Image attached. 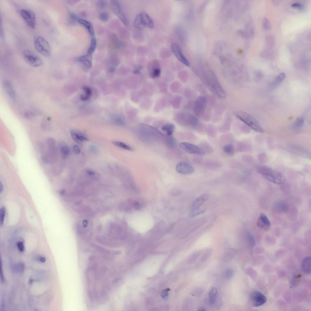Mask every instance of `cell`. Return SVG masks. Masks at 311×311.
I'll return each mask as SVG.
<instances>
[{"mask_svg":"<svg viewBox=\"0 0 311 311\" xmlns=\"http://www.w3.org/2000/svg\"><path fill=\"white\" fill-rule=\"evenodd\" d=\"M89 149L92 153L93 154H96L97 153V148L94 146H90Z\"/></svg>","mask_w":311,"mask_h":311,"instance_id":"7dc6e473","label":"cell"},{"mask_svg":"<svg viewBox=\"0 0 311 311\" xmlns=\"http://www.w3.org/2000/svg\"><path fill=\"white\" fill-rule=\"evenodd\" d=\"M165 144L168 148L172 149L175 147L176 141L175 138L172 136H168L166 139Z\"/></svg>","mask_w":311,"mask_h":311,"instance_id":"4316f807","label":"cell"},{"mask_svg":"<svg viewBox=\"0 0 311 311\" xmlns=\"http://www.w3.org/2000/svg\"><path fill=\"white\" fill-rule=\"evenodd\" d=\"M5 214V209L4 208H2L0 212V224L1 226L3 224Z\"/></svg>","mask_w":311,"mask_h":311,"instance_id":"f35d334b","label":"cell"},{"mask_svg":"<svg viewBox=\"0 0 311 311\" xmlns=\"http://www.w3.org/2000/svg\"><path fill=\"white\" fill-rule=\"evenodd\" d=\"M207 132L209 136L213 137L216 134V130L213 126L210 125L208 126L207 129Z\"/></svg>","mask_w":311,"mask_h":311,"instance_id":"8d00e7d4","label":"cell"},{"mask_svg":"<svg viewBox=\"0 0 311 311\" xmlns=\"http://www.w3.org/2000/svg\"><path fill=\"white\" fill-rule=\"evenodd\" d=\"M97 5L100 9H104L106 7L107 3L106 1H98Z\"/></svg>","mask_w":311,"mask_h":311,"instance_id":"ee69618b","label":"cell"},{"mask_svg":"<svg viewBox=\"0 0 311 311\" xmlns=\"http://www.w3.org/2000/svg\"><path fill=\"white\" fill-rule=\"evenodd\" d=\"M87 173L88 175H95V173L93 172V171L90 170H87Z\"/></svg>","mask_w":311,"mask_h":311,"instance_id":"f5cc1de1","label":"cell"},{"mask_svg":"<svg viewBox=\"0 0 311 311\" xmlns=\"http://www.w3.org/2000/svg\"><path fill=\"white\" fill-rule=\"evenodd\" d=\"M258 171L264 178L272 183L282 184L285 181V177L281 172L270 167L265 166H259L258 168Z\"/></svg>","mask_w":311,"mask_h":311,"instance_id":"6da1fadb","label":"cell"},{"mask_svg":"<svg viewBox=\"0 0 311 311\" xmlns=\"http://www.w3.org/2000/svg\"><path fill=\"white\" fill-rule=\"evenodd\" d=\"M112 8L114 13L122 23L125 25L128 24V19L123 10L120 4L119 1H111Z\"/></svg>","mask_w":311,"mask_h":311,"instance_id":"8fae6325","label":"cell"},{"mask_svg":"<svg viewBox=\"0 0 311 311\" xmlns=\"http://www.w3.org/2000/svg\"><path fill=\"white\" fill-rule=\"evenodd\" d=\"M73 151L74 153L78 154H79L81 152V150L77 145L73 146Z\"/></svg>","mask_w":311,"mask_h":311,"instance_id":"f6af8a7d","label":"cell"},{"mask_svg":"<svg viewBox=\"0 0 311 311\" xmlns=\"http://www.w3.org/2000/svg\"><path fill=\"white\" fill-rule=\"evenodd\" d=\"M208 99L204 97H200L194 103L193 111L195 116L200 117L204 115L207 104Z\"/></svg>","mask_w":311,"mask_h":311,"instance_id":"52a82bcc","label":"cell"},{"mask_svg":"<svg viewBox=\"0 0 311 311\" xmlns=\"http://www.w3.org/2000/svg\"><path fill=\"white\" fill-rule=\"evenodd\" d=\"M292 6L293 8L299 9H302L303 8V6L302 5L298 3H294L292 5Z\"/></svg>","mask_w":311,"mask_h":311,"instance_id":"c3c4849f","label":"cell"},{"mask_svg":"<svg viewBox=\"0 0 311 311\" xmlns=\"http://www.w3.org/2000/svg\"><path fill=\"white\" fill-rule=\"evenodd\" d=\"M233 274V272L232 269H228L226 270L224 274V277L225 280H230L232 277Z\"/></svg>","mask_w":311,"mask_h":311,"instance_id":"ab89813d","label":"cell"},{"mask_svg":"<svg viewBox=\"0 0 311 311\" xmlns=\"http://www.w3.org/2000/svg\"><path fill=\"white\" fill-rule=\"evenodd\" d=\"M181 148L187 153L199 155H204L205 153L199 147L194 144L186 142L180 144Z\"/></svg>","mask_w":311,"mask_h":311,"instance_id":"9c48e42d","label":"cell"},{"mask_svg":"<svg viewBox=\"0 0 311 311\" xmlns=\"http://www.w3.org/2000/svg\"><path fill=\"white\" fill-rule=\"evenodd\" d=\"M217 294V290L215 287L212 288L209 293V302L211 305L214 302Z\"/></svg>","mask_w":311,"mask_h":311,"instance_id":"cb8c5ba5","label":"cell"},{"mask_svg":"<svg viewBox=\"0 0 311 311\" xmlns=\"http://www.w3.org/2000/svg\"><path fill=\"white\" fill-rule=\"evenodd\" d=\"M71 135L72 138L76 141H89V139L79 131L72 130L71 131Z\"/></svg>","mask_w":311,"mask_h":311,"instance_id":"ac0fdd59","label":"cell"},{"mask_svg":"<svg viewBox=\"0 0 311 311\" xmlns=\"http://www.w3.org/2000/svg\"><path fill=\"white\" fill-rule=\"evenodd\" d=\"M262 25L263 29L265 30H269L271 28L270 23L267 18L265 17L263 19Z\"/></svg>","mask_w":311,"mask_h":311,"instance_id":"e575fe53","label":"cell"},{"mask_svg":"<svg viewBox=\"0 0 311 311\" xmlns=\"http://www.w3.org/2000/svg\"><path fill=\"white\" fill-rule=\"evenodd\" d=\"M77 22L84 27L91 36H94V30L92 25L90 22L85 20L79 19Z\"/></svg>","mask_w":311,"mask_h":311,"instance_id":"e0dca14e","label":"cell"},{"mask_svg":"<svg viewBox=\"0 0 311 311\" xmlns=\"http://www.w3.org/2000/svg\"><path fill=\"white\" fill-rule=\"evenodd\" d=\"M257 225L259 228L266 231L269 230L271 226L269 220L265 215L263 213L260 215L257 221Z\"/></svg>","mask_w":311,"mask_h":311,"instance_id":"9a60e30c","label":"cell"},{"mask_svg":"<svg viewBox=\"0 0 311 311\" xmlns=\"http://www.w3.org/2000/svg\"><path fill=\"white\" fill-rule=\"evenodd\" d=\"M302 269L305 273L309 274H311V257H308L305 258L302 263Z\"/></svg>","mask_w":311,"mask_h":311,"instance_id":"d6986e66","label":"cell"},{"mask_svg":"<svg viewBox=\"0 0 311 311\" xmlns=\"http://www.w3.org/2000/svg\"><path fill=\"white\" fill-rule=\"evenodd\" d=\"M247 236L251 246L252 247L254 246L256 244V241L252 234L248 232L247 233Z\"/></svg>","mask_w":311,"mask_h":311,"instance_id":"74e56055","label":"cell"},{"mask_svg":"<svg viewBox=\"0 0 311 311\" xmlns=\"http://www.w3.org/2000/svg\"><path fill=\"white\" fill-rule=\"evenodd\" d=\"M200 147L204 151L205 154L206 153L211 154L213 151L212 148L211 146L206 143L203 142L201 143Z\"/></svg>","mask_w":311,"mask_h":311,"instance_id":"4dcf8cb0","label":"cell"},{"mask_svg":"<svg viewBox=\"0 0 311 311\" xmlns=\"http://www.w3.org/2000/svg\"><path fill=\"white\" fill-rule=\"evenodd\" d=\"M35 47L37 51L46 57H49L50 54L51 49L49 43L43 37L39 36L36 37L34 40Z\"/></svg>","mask_w":311,"mask_h":311,"instance_id":"5b68a950","label":"cell"},{"mask_svg":"<svg viewBox=\"0 0 311 311\" xmlns=\"http://www.w3.org/2000/svg\"><path fill=\"white\" fill-rule=\"evenodd\" d=\"M250 299L254 307H258L264 304L267 301L265 296L260 292H252L250 295Z\"/></svg>","mask_w":311,"mask_h":311,"instance_id":"7c38bea8","label":"cell"},{"mask_svg":"<svg viewBox=\"0 0 311 311\" xmlns=\"http://www.w3.org/2000/svg\"><path fill=\"white\" fill-rule=\"evenodd\" d=\"M223 150L227 154L233 156L235 153V149L234 146L232 144H228L224 146Z\"/></svg>","mask_w":311,"mask_h":311,"instance_id":"484cf974","label":"cell"},{"mask_svg":"<svg viewBox=\"0 0 311 311\" xmlns=\"http://www.w3.org/2000/svg\"><path fill=\"white\" fill-rule=\"evenodd\" d=\"M17 246L19 250L22 252L24 251V247L23 242H18L17 243Z\"/></svg>","mask_w":311,"mask_h":311,"instance_id":"bcb514c9","label":"cell"},{"mask_svg":"<svg viewBox=\"0 0 311 311\" xmlns=\"http://www.w3.org/2000/svg\"><path fill=\"white\" fill-rule=\"evenodd\" d=\"M84 93L81 95L80 98L82 101H85L89 99L92 96V91L91 88L87 86H84L82 87Z\"/></svg>","mask_w":311,"mask_h":311,"instance_id":"ffe728a7","label":"cell"},{"mask_svg":"<svg viewBox=\"0 0 311 311\" xmlns=\"http://www.w3.org/2000/svg\"><path fill=\"white\" fill-rule=\"evenodd\" d=\"M204 210L200 208L193 209L190 212L189 216L190 217L193 218L200 214L203 213Z\"/></svg>","mask_w":311,"mask_h":311,"instance_id":"d6a6232c","label":"cell"},{"mask_svg":"<svg viewBox=\"0 0 311 311\" xmlns=\"http://www.w3.org/2000/svg\"><path fill=\"white\" fill-rule=\"evenodd\" d=\"M4 87L6 92L9 96L12 98H14L15 97V94L11 84L8 82H5L4 84Z\"/></svg>","mask_w":311,"mask_h":311,"instance_id":"d4e9b609","label":"cell"},{"mask_svg":"<svg viewBox=\"0 0 311 311\" xmlns=\"http://www.w3.org/2000/svg\"><path fill=\"white\" fill-rule=\"evenodd\" d=\"M76 61L80 63L84 70L88 71L91 69L92 66V55L87 54L85 55L77 57Z\"/></svg>","mask_w":311,"mask_h":311,"instance_id":"5bb4252c","label":"cell"},{"mask_svg":"<svg viewBox=\"0 0 311 311\" xmlns=\"http://www.w3.org/2000/svg\"><path fill=\"white\" fill-rule=\"evenodd\" d=\"M176 170L178 172L185 175L192 174L194 171V167L191 164L184 161H181L177 164Z\"/></svg>","mask_w":311,"mask_h":311,"instance_id":"4fadbf2b","label":"cell"},{"mask_svg":"<svg viewBox=\"0 0 311 311\" xmlns=\"http://www.w3.org/2000/svg\"><path fill=\"white\" fill-rule=\"evenodd\" d=\"M206 86L216 96L221 99H225L226 93L221 85L217 76L212 71L206 74Z\"/></svg>","mask_w":311,"mask_h":311,"instance_id":"7a4b0ae2","label":"cell"},{"mask_svg":"<svg viewBox=\"0 0 311 311\" xmlns=\"http://www.w3.org/2000/svg\"><path fill=\"white\" fill-rule=\"evenodd\" d=\"M199 310L205 311V310H204L203 308H201L200 310Z\"/></svg>","mask_w":311,"mask_h":311,"instance_id":"9f6ffc18","label":"cell"},{"mask_svg":"<svg viewBox=\"0 0 311 311\" xmlns=\"http://www.w3.org/2000/svg\"><path fill=\"white\" fill-rule=\"evenodd\" d=\"M0 26H1V28H0V29H1V36L2 39H4V30L3 28V27H2V21L1 19V25H0Z\"/></svg>","mask_w":311,"mask_h":311,"instance_id":"681fc988","label":"cell"},{"mask_svg":"<svg viewBox=\"0 0 311 311\" xmlns=\"http://www.w3.org/2000/svg\"><path fill=\"white\" fill-rule=\"evenodd\" d=\"M97 46V40L96 39L93 37L92 39L90 46L88 49L87 54L92 55L96 49Z\"/></svg>","mask_w":311,"mask_h":311,"instance_id":"f1b7e54d","label":"cell"},{"mask_svg":"<svg viewBox=\"0 0 311 311\" xmlns=\"http://www.w3.org/2000/svg\"><path fill=\"white\" fill-rule=\"evenodd\" d=\"M134 206L137 209H139L141 207V205L137 202H135L134 203Z\"/></svg>","mask_w":311,"mask_h":311,"instance_id":"f907efd6","label":"cell"},{"mask_svg":"<svg viewBox=\"0 0 311 311\" xmlns=\"http://www.w3.org/2000/svg\"><path fill=\"white\" fill-rule=\"evenodd\" d=\"M39 260L40 262L41 263H44L46 261V259L45 258L43 257H40L39 258Z\"/></svg>","mask_w":311,"mask_h":311,"instance_id":"db71d44e","label":"cell"},{"mask_svg":"<svg viewBox=\"0 0 311 311\" xmlns=\"http://www.w3.org/2000/svg\"><path fill=\"white\" fill-rule=\"evenodd\" d=\"M2 263H1V279L2 282H4V277H3V272H2Z\"/></svg>","mask_w":311,"mask_h":311,"instance_id":"816d5d0a","label":"cell"},{"mask_svg":"<svg viewBox=\"0 0 311 311\" xmlns=\"http://www.w3.org/2000/svg\"><path fill=\"white\" fill-rule=\"evenodd\" d=\"M304 123V119L301 117L298 118L293 125V128L298 129L302 127Z\"/></svg>","mask_w":311,"mask_h":311,"instance_id":"1f68e13d","label":"cell"},{"mask_svg":"<svg viewBox=\"0 0 311 311\" xmlns=\"http://www.w3.org/2000/svg\"><path fill=\"white\" fill-rule=\"evenodd\" d=\"M69 21L71 22H74L78 21L79 18L75 14L71 12L69 15Z\"/></svg>","mask_w":311,"mask_h":311,"instance_id":"b9f144b4","label":"cell"},{"mask_svg":"<svg viewBox=\"0 0 311 311\" xmlns=\"http://www.w3.org/2000/svg\"><path fill=\"white\" fill-rule=\"evenodd\" d=\"M3 190V186L1 182V184H0V193H1L2 192Z\"/></svg>","mask_w":311,"mask_h":311,"instance_id":"11a10c76","label":"cell"},{"mask_svg":"<svg viewBox=\"0 0 311 311\" xmlns=\"http://www.w3.org/2000/svg\"><path fill=\"white\" fill-rule=\"evenodd\" d=\"M171 49L178 59L184 65L188 67L190 66L189 62L184 55L182 48L178 44L175 43H172L171 47Z\"/></svg>","mask_w":311,"mask_h":311,"instance_id":"30bf717a","label":"cell"},{"mask_svg":"<svg viewBox=\"0 0 311 311\" xmlns=\"http://www.w3.org/2000/svg\"><path fill=\"white\" fill-rule=\"evenodd\" d=\"M175 129V126L172 123H167L163 126L162 127V130L165 132L168 136H172Z\"/></svg>","mask_w":311,"mask_h":311,"instance_id":"7402d4cb","label":"cell"},{"mask_svg":"<svg viewBox=\"0 0 311 311\" xmlns=\"http://www.w3.org/2000/svg\"><path fill=\"white\" fill-rule=\"evenodd\" d=\"M134 22L137 26L144 29L145 27L152 29L154 28V23L150 16L144 12H141L136 16Z\"/></svg>","mask_w":311,"mask_h":311,"instance_id":"277c9868","label":"cell"},{"mask_svg":"<svg viewBox=\"0 0 311 311\" xmlns=\"http://www.w3.org/2000/svg\"><path fill=\"white\" fill-rule=\"evenodd\" d=\"M161 74V71L159 68H156L153 70L151 73V77L153 78L159 77Z\"/></svg>","mask_w":311,"mask_h":311,"instance_id":"60d3db41","label":"cell"},{"mask_svg":"<svg viewBox=\"0 0 311 311\" xmlns=\"http://www.w3.org/2000/svg\"><path fill=\"white\" fill-rule=\"evenodd\" d=\"M265 41L266 43L269 46L272 47L274 46L275 42L274 39L272 36L268 35L266 36Z\"/></svg>","mask_w":311,"mask_h":311,"instance_id":"d590c367","label":"cell"},{"mask_svg":"<svg viewBox=\"0 0 311 311\" xmlns=\"http://www.w3.org/2000/svg\"><path fill=\"white\" fill-rule=\"evenodd\" d=\"M112 119L113 121L118 124L123 125L125 123V120L121 116L114 115L112 116Z\"/></svg>","mask_w":311,"mask_h":311,"instance_id":"f546056e","label":"cell"},{"mask_svg":"<svg viewBox=\"0 0 311 311\" xmlns=\"http://www.w3.org/2000/svg\"><path fill=\"white\" fill-rule=\"evenodd\" d=\"M20 14L28 26L31 28L34 29L36 24V19L34 12L30 10L23 9L21 10Z\"/></svg>","mask_w":311,"mask_h":311,"instance_id":"ba28073f","label":"cell"},{"mask_svg":"<svg viewBox=\"0 0 311 311\" xmlns=\"http://www.w3.org/2000/svg\"><path fill=\"white\" fill-rule=\"evenodd\" d=\"M209 195L207 194H203L195 199L191 205V210L200 207L209 198Z\"/></svg>","mask_w":311,"mask_h":311,"instance_id":"2e32d148","label":"cell"},{"mask_svg":"<svg viewBox=\"0 0 311 311\" xmlns=\"http://www.w3.org/2000/svg\"><path fill=\"white\" fill-rule=\"evenodd\" d=\"M112 144L116 146L119 148L129 151L133 150L132 148L129 146L122 142L112 141Z\"/></svg>","mask_w":311,"mask_h":311,"instance_id":"83f0119b","label":"cell"},{"mask_svg":"<svg viewBox=\"0 0 311 311\" xmlns=\"http://www.w3.org/2000/svg\"><path fill=\"white\" fill-rule=\"evenodd\" d=\"M109 16L106 12H103L99 16L100 20L103 22L107 21L108 20Z\"/></svg>","mask_w":311,"mask_h":311,"instance_id":"7bdbcfd3","label":"cell"},{"mask_svg":"<svg viewBox=\"0 0 311 311\" xmlns=\"http://www.w3.org/2000/svg\"><path fill=\"white\" fill-rule=\"evenodd\" d=\"M70 149L67 146H64L61 148V152L62 156L63 158H66L69 155L70 153Z\"/></svg>","mask_w":311,"mask_h":311,"instance_id":"836d02e7","label":"cell"},{"mask_svg":"<svg viewBox=\"0 0 311 311\" xmlns=\"http://www.w3.org/2000/svg\"><path fill=\"white\" fill-rule=\"evenodd\" d=\"M285 77H286V75L285 73L282 72L279 74L272 82L271 84V87H274L280 85L284 80Z\"/></svg>","mask_w":311,"mask_h":311,"instance_id":"603a6c76","label":"cell"},{"mask_svg":"<svg viewBox=\"0 0 311 311\" xmlns=\"http://www.w3.org/2000/svg\"><path fill=\"white\" fill-rule=\"evenodd\" d=\"M235 114L241 121L255 131L259 133L264 132L263 130L257 121L248 113L242 111H239L237 112Z\"/></svg>","mask_w":311,"mask_h":311,"instance_id":"3957f363","label":"cell"},{"mask_svg":"<svg viewBox=\"0 0 311 311\" xmlns=\"http://www.w3.org/2000/svg\"><path fill=\"white\" fill-rule=\"evenodd\" d=\"M23 56L25 62L31 66L37 67L42 65L41 59L32 51L28 50H24Z\"/></svg>","mask_w":311,"mask_h":311,"instance_id":"8992f818","label":"cell"},{"mask_svg":"<svg viewBox=\"0 0 311 311\" xmlns=\"http://www.w3.org/2000/svg\"><path fill=\"white\" fill-rule=\"evenodd\" d=\"M274 208L275 210L277 212L283 213L287 212L288 209V205L282 201L276 203Z\"/></svg>","mask_w":311,"mask_h":311,"instance_id":"44dd1931","label":"cell"}]
</instances>
